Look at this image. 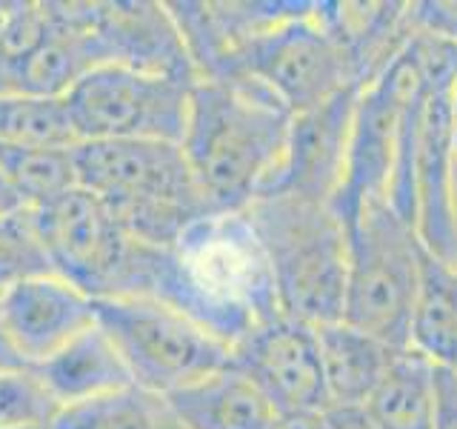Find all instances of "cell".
I'll return each mask as SVG.
<instances>
[{
  "label": "cell",
  "mask_w": 457,
  "mask_h": 429,
  "mask_svg": "<svg viewBox=\"0 0 457 429\" xmlns=\"http://www.w3.org/2000/svg\"><path fill=\"white\" fill-rule=\"evenodd\" d=\"M0 166L26 209L46 206L49 200L78 186L75 149H32L0 143Z\"/></svg>",
  "instance_id": "obj_22"
},
{
  "label": "cell",
  "mask_w": 457,
  "mask_h": 429,
  "mask_svg": "<svg viewBox=\"0 0 457 429\" xmlns=\"http://www.w3.org/2000/svg\"><path fill=\"white\" fill-rule=\"evenodd\" d=\"M40 429H54V426H40Z\"/></svg>",
  "instance_id": "obj_33"
},
{
  "label": "cell",
  "mask_w": 457,
  "mask_h": 429,
  "mask_svg": "<svg viewBox=\"0 0 457 429\" xmlns=\"http://www.w3.org/2000/svg\"><path fill=\"white\" fill-rule=\"evenodd\" d=\"M54 429H183L166 395L123 386L118 392L63 407Z\"/></svg>",
  "instance_id": "obj_20"
},
{
  "label": "cell",
  "mask_w": 457,
  "mask_h": 429,
  "mask_svg": "<svg viewBox=\"0 0 457 429\" xmlns=\"http://www.w3.org/2000/svg\"><path fill=\"white\" fill-rule=\"evenodd\" d=\"M361 92L363 89L352 86V89H343L323 104L295 114L280 175L269 192L283 189L335 204L343 181H346L354 109Z\"/></svg>",
  "instance_id": "obj_12"
},
{
  "label": "cell",
  "mask_w": 457,
  "mask_h": 429,
  "mask_svg": "<svg viewBox=\"0 0 457 429\" xmlns=\"http://www.w3.org/2000/svg\"><path fill=\"white\" fill-rule=\"evenodd\" d=\"M237 366L278 412H326L318 326L278 315L232 347Z\"/></svg>",
  "instance_id": "obj_10"
},
{
  "label": "cell",
  "mask_w": 457,
  "mask_h": 429,
  "mask_svg": "<svg viewBox=\"0 0 457 429\" xmlns=\"http://www.w3.org/2000/svg\"><path fill=\"white\" fill-rule=\"evenodd\" d=\"M95 315L120 352L132 383L149 392L171 395L232 364V347L161 300H95Z\"/></svg>",
  "instance_id": "obj_6"
},
{
  "label": "cell",
  "mask_w": 457,
  "mask_h": 429,
  "mask_svg": "<svg viewBox=\"0 0 457 429\" xmlns=\"http://www.w3.org/2000/svg\"><path fill=\"white\" fill-rule=\"evenodd\" d=\"M454 118V114H452ZM449 189H452V214L457 226V121H454V140H452V172H449Z\"/></svg>",
  "instance_id": "obj_31"
},
{
  "label": "cell",
  "mask_w": 457,
  "mask_h": 429,
  "mask_svg": "<svg viewBox=\"0 0 457 429\" xmlns=\"http://www.w3.org/2000/svg\"><path fill=\"white\" fill-rule=\"evenodd\" d=\"M0 143L32 149H75L80 138L66 97L0 95Z\"/></svg>",
  "instance_id": "obj_21"
},
{
  "label": "cell",
  "mask_w": 457,
  "mask_h": 429,
  "mask_svg": "<svg viewBox=\"0 0 457 429\" xmlns=\"http://www.w3.org/2000/svg\"><path fill=\"white\" fill-rule=\"evenodd\" d=\"M183 429H269L278 409L237 366H223L166 395Z\"/></svg>",
  "instance_id": "obj_15"
},
{
  "label": "cell",
  "mask_w": 457,
  "mask_h": 429,
  "mask_svg": "<svg viewBox=\"0 0 457 429\" xmlns=\"http://www.w3.org/2000/svg\"><path fill=\"white\" fill-rule=\"evenodd\" d=\"M78 186L97 195L135 240L169 249L212 214L180 143L83 140L75 147Z\"/></svg>",
  "instance_id": "obj_3"
},
{
  "label": "cell",
  "mask_w": 457,
  "mask_h": 429,
  "mask_svg": "<svg viewBox=\"0 0 457 429\" xmlns=\"http://www.w3.org/2000/svg\"><path fill=\"white\" fill-rule=\"evenodd\" d=\"M14 366H26V364H23V358L14 352L12 341L6 335V329H4V324H0V372L14 369Z\"/></svg>",
  "instance_id": "obj_30"
},
{
  "label": "cell",
  "mask_w": 457,
  "mask_h": 429,
  "mask_svg": "<svg viewBox=\"0 0 457 429\" xmlns=\"http://www.w3.org/2000/svg\"><path fill=\"white\" fill-rule=\"evenodd\" d=\"M452 83H435L428 89L418 161H414V229L418 238L443 261L454 264L457 255V226L452 214V140H454V118H452Z\"/></svg>",
  "instance_id": "obj_14"
},
{
  "label": "cell",
  "mask_w": 457,
  "mask_h": 429,
  "mask_svg": "<svg viewBox=\"0 0 457 429\" xmlns=\"http://www.w3.org/2000/svg\"><path fill=\"white\" fill-rule=\"evenodd\" d=\"M23 209H26L23 200L18 198V192H14V186L6 178L4 166H0V218H9V214H18Z\"/></svg>",
  "instance_id": "obj_29"
},
{
  "label": "cell",
  "mask_w": 457,
  "mask_h": 429,
  "mask_svg": "<svg viewBox=\"0 0 457 429\" xmlns=\"http://www.w3.org/2000/svg\"><path fill=\"white\" fill-rule=\"evenodd\" d=\"M257 229L278 286L280 312L309 326L343 321L349 229L326 200L266 192L243 209Z\"/></svg>",
  "instance_id": "obj_4"
},
{
  "label": "cell",
  "mask_w": 457,
  "mask_h": 429,
  "mask_svg": "<svg viewBox=\"0 0 457 429\" xmlns=\"http://www.w3.org/2000/svg\"><path fill=\"white\" fill-rule=\"evenodd\" d=\"M29 212L46 243L54 275L92 300L132 295L143 243L126 232L97 195L75 186Z\"/></svg>",
  "instance_id": "obj_7"
},
{
  "label": "cell",
  "mask_w": 457,
  "mask_h": 429,
  "mask_svg": "<svg viewBox=\"0 0 457 429\" xmlns=\"http://www.w3.org/2000/svg\"><path fill=\"white\" fill-rule=\"evenodd\" d=\"M63 404L35 366H14L0 372V429L54 426Z\"/></svg>",
  "instance_id": "obj_23"
},
{
  "label": "cell",
  "mask_w": 457,
  "mask_h": 429,
  "mask_svg": "<svg viewBox=\"0 0 457 429\" xmlns=\"http://www.w3.org/2000/svg\"><path fill=\"white\" fill-rule=\"evenodd\" d=\"M237 75L269 86L292 114L357 86L346 49L328 32L314 4H300L289 18L254 35L237 55L228 78Z\"/></svg>",
  "instance_id": "obj_9"
},
{
  "label": "cell",
  "mask_w": 457,
  "mask_h": 429,
  "mask_svg": "<svg viewBox=\"0 0 457 429\" xmlns=\"http://www.w3.org/2000/svg\"><path fill=\"white\" fill-rule=\"evenodd\" d=\"M454 264H457V255H454Z\"/></svg>",
  "instance_id": "obj_34"
},
{
  "label": "cell",
  "mask_w": 457,
  "mask_h": 429,
  "mask_svg": "<svg viewBox=\"0 0 457 429\" xmlns=\"http://www.w3.org/2000/svg\"><path fill=\"white\" fill-rule=\"evenodd\" d=\"M6 14H9V4H0V35H4V26H6Z\"/></svg>",
  "instance_id": "obj_32"
},
{
  "label": "cell",
  "mask_w": 457,
  "mask_h": 429,
  "mask_svg": "<svg viewBox=\"0 0 457 429\" xmlns=\"http://www.w3.org/2000/svg\"><path fill=\"white\" fill-rule=\"evenodd\" d=\"M35 369L63 407H75L83 400L132 386V375H129L120 352L114 349L112 338L97 324L71 338L63 349H57Z\"/></svg>",
  "instance_id": "obj_17"
},
{
  "label": "cell",
  "mask_w": 457,
  "mask_h": 429,
  "mask_svg": "<svg viewBox=\"0 0 457 429\" xmlns=\"http://www.w3.org/2000/svg\"><path fill=\"white\" fill-rule=\"evenodd\" d=\"M363 409L375 429H435V364L400 349Z\"/></svg>",
  "instance_id": "obj_19"
},
{
  "label": "cell",
  "mask_w": 457,
  "mask_h": 429,
  "mask_svg": "<svg viewBox=\"0 0 457 429\" xmlns=\"http://www.w3.org/2000/svg\"><path fill=\"white\" fill-rule=\"evenodd\" d=\"M197 83V80H195ZM192 80L149 75L129 66H97L71 86L66 104L83 140L180 143L189 118Z\"/></svg>",
  "instance_id": "obj_8"
},
{
  "label": "cell",
  "mask_w": 457,
  "mask_h": 429,
  "mask_svg": "<svg viewBox=\"0 0 457 429\" xmlns=\"http://www.w3.org/2000/svg\"><path fill=\"white\" fill-rule=\"evenodd\" d=\"M409 21L418 35L457 43V0H420V4H409Z\"/></svg>",
  "instance_id": "obj_25"
},
{
  "label": "cell",
  "mask_w": 457,
  "mask_h": 429,
  "mask_svg": "<svg viewBox=\"0 0 457 429\" xmlns=\"http://www.w3.org/2000/svg\"><path fill=\"white\" fill-rule=\"evenodd\" d=\"M409 349L437 369L457 372V264L426 252L420 292L411 315Z\"/></svg>",
  "instance_id": "obj_18"
},
{
  "label": "cell",
  "mask_w": 457,
  "mask_h": 429,
  "mask_svg": "<svg viewBox=\"0 0 457 429\" xmlns=\"http://www.w3.org/2000/svg\"><path fill=\"white\" fill-rule=\"evenodd\" d=\"M328 407H363L400 349L346 321L318 326Z\"/></svg>",
  "instance_id": "obj_16"
},
{
  "label": "cell",
  "mask_w": 457,
  "mask_h": 429,
  "mask_svg": "<svg viewBox=\"0 0 457 429\" xmlns=\"http://www.w3.org/2000/svg\"><path fill=\"white\" fill-rule=\"evenodd\" d=\"M346 229L349 269L343 321L380 338L392 349H409L426 255L418 229L400 218L386 198L366 200Z\"/></svg>",
  "instance_id": "obj_5"
},
{
  "label": "cell",
  "mask_w": 457,
  "mask_h": 429,
  "mask_svg": "<svg viewBox=\"0 0 457 429\" xmlns=\"http://www.w3.org/2000/svg\"><path fill=\"white\" fill-rule=\"evenodd\" d=\"M435 429H457V372L435 366Z\"/></svg>",
  "instance_id": "obj_26"
},
{
  "label": "cell",
  "mask_w": 457,
  "mask_h": 429,
  "mask_svg": "<svg viewBox=\"0 0 457 429\" xmlns=\"http://www.w3.org/2000/svg\"><path fill=\"white\" fill-rule=\"evenodd\" d=\"M129 298L161 300L226 347L283 315L269 255L246 212H212L175 247H143Z\"/></svg>",
  "instance_id": "obj_1"
},
{
  "label": "cell",
  "mask_w": 457,
  "mask_h": 429,
  "mask_svg": "<svg viewBox=\"0 0 457 429\" xmlns=\"http://www.w3.org/2000/svg\"><path fill=\"white\" fill-rule=\"evenodd\" d=\"M292 118L269 86L246 75L192 86L180 147L214 212H243L275 186Z\"/></svg>",
  "instance_id": "obj_2"
},
{
  "label": "cell",
  "mask_w": 457,
  "mask_h": 429,
  "mask_svg": "<svg viewBox=\"0 0 457 429\" xmlns=\"http://www.w3.org/2000/svg\"><path fill=\"white\" fill-rule=\"evenodd\" d=\"M89 29L104 66L114 63L149 75L197 80V69L169 4H154V0L89 4Z\"/></svg>",
  "instance_id": "obj_11"
},
{
  "label": "cell",
  "mask_w": 457,
  "mask_h": 429,
  "mask_svg": "<svg viewBox=\"0 0 457 429\" xmlns=\"http://www.w3.org/2000/svg\"><path fill=\"white\" fill-rule=\"evenodd\" d=\"M323 415L328 429H375L363 407H328Z\"/></svg>",
  "instance_id": "obj_27"
},
{
  "label": "cell",
  "mask_w": 457,
  "mask_h": 429,
  "mask_svg": "<svg viewBox=\"0 0 457 429\" xmlns=\"http://www.w3.org/2000/svg\"><path fill=\"white\" fill-rule=\"evenodd\" d=\"M0 324L23 364L37 366L97 324L95 300L61 275H43L0 292Z\"/></svg>",
  "instance_id": "obj_13"
},
{
  "label": "cell",
  "mask_w": 457,
  "mask_h": 429,
  "mask_svg": "<svg viewBox=\"0 0 457 429\" xmlns=\"http://www.w3.org/2000/svg\"><path fill=\"white\" fill-rule=\"evenodd\" d=\"M43 275H54V266L32 212L23 209L9 218H0V292Z\"/></svg>",
  "instance_id": "obj_24"
},
{
  "label": "cell",
  "mask_w": 457,
  "mask_h": 429,
  "mask_svg": "<svg viewBox=\"0 0 457 429\" xmlns=\"http://www.w3.org/2000/svg\"><path fill=\"white\" fill-rule=\"evenodd\" d=\"M269 429H328L323 412H278Z\"/></svg>",
  "instance_id": "obj_28"
}]
</instances>
